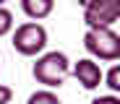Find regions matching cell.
<instances>
[{
    "label": "cell",
    "instance_id": "1",
    "mask_svg": "<svg viewBox=\"0 0 120 104\" xmlns=\"http://www.w3.org/2000/svg\"><path fill=\"white\" fill-rule=\"evenodd\" d=\"M37 83H42L45 89H60L63 86V81L71 75V60L65 52H42V55H37V62H34V68H31Z\"/></svg>",
    "mask_w": 120,
    "mask_h": 104
},
{
    "label": "cell",
    "instance_id": "2",
    "mask_svg": "<svg viewBox=\"0 0 120 104\" xmlns=\"http://www.w3.org/2000/svg\"><path fill=\"white\" fill-rule=\"evenodd\" d=\"M11 44L18 55L24 57H37L47 50V42H50V34L45 29L42 21H24V24L13 26L11 31Z\"/></svg>",
    "mask_w": 120,
    "mask_h": 104
},
{
    "label": "cell",
    "instance_id": "3",
    "mask_svg": "<svg viewBox=\"0 0 120 104\" xmlns=\"http://www.w3.org/2000/svg\"><path fill=\"white\" fill-rule=\"evenodd\" d=\"M84 47L91 55V60L115 62L120 57V34L115 29H86Z\"/></svg>",
    "mask_w": 120,
    "mask_h": 104
},
{
    "label": "cell",
    "instance_id": "4",
    "mask_svg": "<svg viewBox=\"0 0 120 104\" xmlns=\"http://www.w3.org/2000/svg\"><path fill=\"white\" fill-rule=\"evenodd\" d=\"M120 21V0H89L84 5L86 29H112Z\"/></svg>",
    "mask_w": 120,
    "mask_h": 104
},
{
    "label": "cell",
    "instance_id": "5",
    "mask_svg": "<svg viewBox=\"0 0 120 104\" xmlns=\"http://www.w3.org/2000/svg\"><path fill=\"white\" fill-rule=\"evenodd\" d=\"M71 75L81 83L86 91H94V89L102 86V75H105V70L99 68L97 60H91V57H81L78 62H71Z\"/></svg>",
    "mask_w": 120,
    "mask_h": 104
},
{
    "label": "cell",
    "instance_id": "6",
    "mask_svg": "<svg viewBox=\"0 0 120 104\" xmlns=\"http://www.w3.org/2000/svg\"><path fill=\"white\" fill-rule=\"evenodd\" d=\"M18 3H21V11L29 21H42L52 16L55 11V0H18Z\"/></svg>",
    "mask_w": 120,
    "mask_h": 104
},
{
    "label": "cell",
    "instance_id": "7",
    "mask_svg": "<svg viewBox=\"0 0 120 104\" xmlns=\"http://www.w3.org/2000/svg\"><path fill=\"white\" fill-rule=\"evenodd\" d=\"M26 104H63V101H60V96L52 89H39L26 99Z\"/></svg>",
    "mask_w": 120,
    "mask_h": 104
},
{
    "label": "cell",
    "instance_id": "8",
    "mask_svg": "<svg viewBox=\"0 0 120 104\" xmlns=\"http://www.w3.org/2000/svg\"><path fill=\"white\" fill-rule=\"evenodd\" d=\"M102 83H105V86L112 91V94H120V65H117V62H115V65L102 75Z\"/></svg>",
    "mask_w": 120,
    "mask_h": 104
},
{
    "label": "cell",
    "instance_id": "9",
    "mask_svg": "<svg viewBox=\"0 0 120 104\" xmlns=\"http://www.w3.org/2000/svg\"><path fill=\"white\" fill-rule=\"evenodd\" d=\"M13 26H16V21H13V13H11L8 8H3V5H0V36L11 34V31H13Z\"/></svg>",
    "mask_w": 120,
    "mask_h": 104
},
{
    "label": "cell",
    "instance_id": "10",
    "mask_svg": "<svg viewBox=\"0 0 120 104\" xmlns=\"http://www.w3.org/2000/svg\"><path fill=\"white\" fill-rule=\"evenodd\" d=\"M11 99H13V89L0 83V104H11Z\"/></svg>",
    "mask_w": 120,
    "mask_h": 104
},
{
    "label": "cell",
    "instance_id": "11",
    "mask_svg": "<svg viewBox=\"0 0 120 104\" xmlns=\"http://www.w3.org/2000/svg\"><path fill=\"white\" fill-rule=\"evenodd\" d=\"M91 104H120V99H117V94H105V96H97Z\"/></svg>",
    "mask_w": 120,
    "mask_h": 104
},
{
    "label": "cell",
    "instance_id": "12",
    "mask_svg": "<svg viewBox=\"0 0 120 104\" xmlns=\"http://www.w3.org/2000/svg\"><path fill=\"white\" fill-rule=\"evenodd\" d=\"M76 3H78V5H81V8H84V5H86V3H89V0H76Z\"/></svg>",
    "mask_w": 120,
    "mask_h": 104
}]
</instances>
